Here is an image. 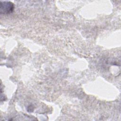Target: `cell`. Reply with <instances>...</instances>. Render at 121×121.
I'll list each match as a JSON object with an SVG mask.
<instances>
[{"mask_svg":"<svg viewBox=\"0 0 121 121\" xmlns=\"http://www.w3.org/2000/svg\"><path fill=\"white\" fill-rule=\"evenodd\" d=\"M0 6V11L1 14H9L14 9L13 3L9 1H1Z\"/></svg>","mask_w":121,"mask_h":121,"instance_id":"6da1fadb","label":"cell"}]
</instances>
